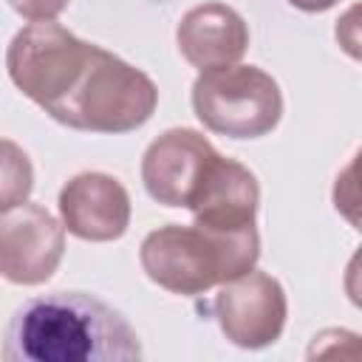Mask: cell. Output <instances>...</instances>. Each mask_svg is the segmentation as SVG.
Instances as JSON below:
<instances>
[{
  "label": "cell",
  "mask_w": 362,
  "mask_h": 362,
  "mask_svg": "<svg viewBox=\"0 0 362 362\" xmlns=\"http://www.w3.org/2000/svg\"><path fill=\"white\" fill-rule=\"evenodd\" d=\"M8 6L20 17L37 23V20H57L65 11L68 0H8Z\"/></svg>",
  "instance_id": "obj_13"
},
{
  "label": "cell",
  "mask_w": 362,
  "mask_h": 362,
  "mask_svg": "<svg viewBox=\"0 0 362 362\" xmlns=\"http://www.w3.org/2000/svg\"><path fill=\"white\" fill-rule=\"evenodd\" d=\"M260 257L257 226L215 232L198 223H167L153 229L139 249L144 274L173 294H204L249 269Z\"/></svg>",
  "instance_id": "obj_2"
},
{
  "label": "cell",
  "mask_w": 362,
  "mask_h": 362,
  "mask_svg": "<svg viewBox=\"0 0 362 362\" xmlns=\"http://www.w3.org/2000/svg\"><path fill=\"white\" fill-rule=\"evenodd\" d=\"M215 147L189 127H173L161 133L141 158V181L153 201L164 206L189 204L206 164L215 158Z\"/></svg>",
  "instance_id": "obj_8"
},
{
  "label": "cell",
  "mask_w": 362,
  "mask_h": 362,
  "mask_svg": "<svg viewBox=\"0 0 362 362\" xmlns=\"http://www.w3.org/2000/svg\"><path fill=\"white\" fill-rule=\"evenodd\" d=\"M294 8H300V11H325V8H331V6H337L339 0H288Z\"/></svg>",
  "instance_id": "obj_14"
},
{
  "label": "cell",
  "mask_w": 362,
  "mask_h": 362,
  "mask_svg": "<svg viewBox=\"0 0 362 362\" xmlns=\"http://www.w3.org/2000/svg\"><path fill=\"white\" fill-rule=\"evenodd\" d=\"M65 255V226L40 204L0 212V277L14 286L45 283Z\"/></svg>",
  "instance_id": "obj_7"
},
{
  "label": "cell",
  "mask_w": 362,
  "mask_h": 362,
  "mask_svg": "<svg viewBox=\"0 0 362 362\" xmlns=\"http://www.w3.org/2000/svg\"><path fill=\"white\" fill-rule=\"evenodd\" d=\"M260 204V187L252 170H246L235 158H215L206 164L187 209L192 212V223L215 232H240L255 226Z\"/></svg>",
  "instance_id": "obj_9"
},
{
  "label": "cell",
  "mask_w": 362,
  "mask_h": 362,
  "mask_svg": "<svg viewBox=\"0 0 362 362\" xmlns=\"http://www.w3.org/2000/svg\"><path fill=\"white\" fill-rule=\"evenodd\" d=\"M62 226L93 243L116 240L130 223V195L107 173H79L59 189Z\"/></svg>",
  "instance_id": "obj_10"
},
{
  "label": "cell",
  "mask_w": 362,
  "mask_h": 362,
  "mask_svg": "<svg viewBox=\"0 0 362 362\" xmlns=\"http://www.w3.org/2000/svg\"><path fill=\"white\" fill-rule=\"evenodd\" d=\"M198 122L229 139H260L283 116L280 85L257 65H223L201 71L192 82Z\"/></svg>",
  "instance_id": "obj_4"
},
{
  "label": "cell",
  "mask_w": 362,
  "mask_h": 362,
  "mask_svg": "<svg viewBox=\"0 0 362 362\" xmlns=\"http://www.w3.org/2000/svg\"><path fill=\"white\" fill-rule=\"evenodd\" d=\"M156 105L158 88L144 71L90 42L79 76L48 116L85 133H127L141 127Z\"/></svg>",
  "instance_id": "obj_3"
},
{
  "label": "cell",
  "mask_w": 362,
  "mask_h": 362,
  "mask_svg": "<svg viewBox=\"0 0 362 362\" xmlns=\"http://www.w3.org/2000/svg\"><path fill=\"white\" fill-rule=\"evenodd\" d=\"M0 356L6 362H136L141 342L105 300L85 291H51L25 300L11 314Z\"/></svg>",
  "instance_id": "obj_1"
},
{
  "label": "cell",
  "mask_w": 362,
  "mask_h": 362,
  "mask_svg": "<svg viewBox=\"0 0 362 362\" xmlns=\"http://www.w3.org/2000/svg\"><path fill=\"white\" fill-rule=\"evenodd\" d=\"M215 317L223 337L238 348H266L280 339L288 317L283 286L257 269H249L218 286Z\"/></svg>",
  "instance_id": "obj_6"
},
{
  "label": "cell",
  "mask_w": 362,
  "mask_h": 362,
  "mask_svg": "<svg viewBox=\"0 0 362 362\" xmlns=\"http://www.w3.org/2000/svg\"><path fill=\"white\" fill-rule=\"evenodd\" d=\"M34 189V167L25 150L8 139H0V212L28 201Z\"/></svg>",
  "instance_id": "obj_12"
},
{
  "label": "cell",
  "mask_w": 362,
  "mask_h": 362,
  "mask_svg": "<svg viewBox=\"0 0 362 362\" xmlns=\"http://www.w3.org/2000/svg\"><path fill=\"white\" fill-rule=\"evenodd\" d=\"M90 42L54 20H37L14 34L6 51L11 82L45 113L71 90L88 59Z\"/></svg>",
  "instance_id": "obj_5"
},
{
  "label": "cell",
  "mask_w": 362,
  "mask_h": 362,
  "mask_svg": "<svg viewBox=\"0 0 362 362\" xmlns=\"http://www.w3.org/2000/svg\"><path fill=\"white\" fill-rule=\"evenodd\" d=\"M175 42L181 57L198 68L212 71L223 65H235L249 48L246 20L226 3H204L189 8L178 28Z\"/></svg>",
  "instance_id": "obj_11"
}]
</instances>
